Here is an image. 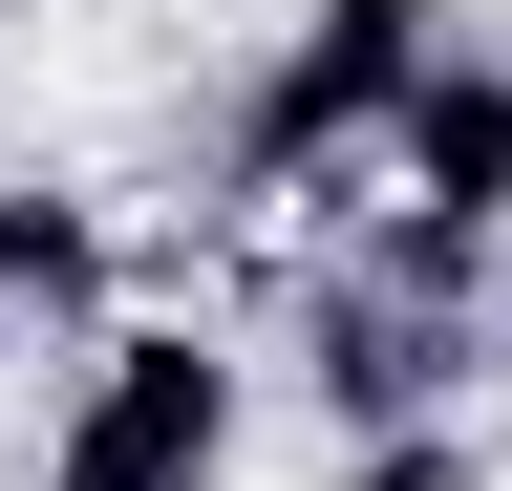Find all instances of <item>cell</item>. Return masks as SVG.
Masks as SVG:
<instances>
[{"mask_svg": "<svg viewBox=\"0 0 512 491\" xmlns=\"http://www.w3.org/2000/svg\"><path fill=\"white\" fill-rule=\"evenodd\" d=\"M470 65L448 0H299L256 43V86L214 107V193H342L363 150H406V107Z\"/></svg>", "mask_w": 512, "mask_h": 491, "instance_id": "obj_1", "label": "cell"}, {"mask_svg": "<svg viewBox=\"0 0 512 491\" xmlns=\"http://www.w3.org/2000/svg\"><path fill=\"white\" fill-rule=\"evenodd\" d=\"M235 427H256V363L214 321H107L22 491H235Z\"/></svg>", "mask_w": 512, "mask_h": 491, "instance_id": "obj_2", "label": "cell"}, {"mask_svg": "<svg viewBox=\"0 0 512 491\" xmlns=\"http://www.w3.org/2000/svg\"><path fill=\"white\" fill-rule=\"evenodd\" d=\"M470 363H491V321H427V299H384V278H342V257L299 278V406L342 427V449L448 427V406H470Z\"/></svg>", "mask_w": 512, "mask_h": 491, "instance_id": "obj_3", "label": "cell"}, {"mask_svg": "<svg viewBox=\"0 0 512 491\" xmlns=\"http://www.w3.org/2000/svg\"><path fill=\"white\" fill-rule=\"evenodd\" d=\"M384 193H406V214H448V235H512V65H491V43H470L427 107H406Z\"/></svg>", "mask_w": 512, "mask_h": 491, "instance_id": "obj_4", "label": "cell"}, {"mask_svg": "<svg viewBox=\"0 0 512 491\" xmlns=\"http://www.w3.org/2000/svg\"><path fill=\"white\" fill-rule=\"evenodd\" d=\"M107 299V214L86 193H0V321H86Z\"/></svg>", "mask_w": 512, "mask_h": 491, "instance_id": "obj_5", "label": "cell"}, {"mask_svg": "<svg viewBox=\"0 0 512 491\" xmlns=\"http://www.w3.org/2000/svg\"><path fill=\"white\" fill-rule=\"evenodd\" d=\"M342 491H470V427H406V449H342Z\"/></svg>", "mask_w": 512, "mask_h": 491, "instance_id": "obj_6", "label": "cell"}]
</instances>
